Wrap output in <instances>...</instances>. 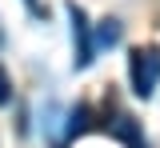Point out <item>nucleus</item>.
<instances>
[{"label": "nucleus", "mask_w": 160, "mask_h": 148, "mask_svg": "<svg viewBox=\"0 0 160 148\" xmlns=\"http://www.w3.org/2000/svg\"><path fill=\"white\" fill-rule=\"evenodd\" d=\"M128 76H132V92L140 100H152V92L160 84V48L156 44H144V48H132L128 56Z\"/></svg>", "instance_id": "1"}, {"label": "nucleus", "mask_w": 160, "mask_h": 148, "mask_svg": "<svg viewBox=\"0 0 160 148\" xmlns=\"http://www.w3.org/2000/svg\"><path fill=\"white\" fill-rule=\"evenodd\" d=\"M68 16H72V40H76V68H88L92 64V52H96V40H92V24L84 16V8L68 4Z\"/></svg>", "instance_id": "2"}, {"label": "nucleus", "mask_w": 160, "mask_h": 148, "mask_svg": "<svg viewBox=\"0 0 160 148\" xmlns=\"http://www.w3.org/2000/svg\"><path fill=\"white\" fill-rule=\"evenodd\" d=\"M88 128H92V108H88V104L72 108V124H68V136H80V132H88Z\"/></svg>", "instance_id": "3"}, {"label": "nucleus", "mask_w": 160, "mask_h": 148, "mask_svg": "<svg viewBox=\"0 0 160 148\" xmlns=\"http://www.w3.org/2000/svg\"><path fill=\"white\" fill-rule=\"evenodd\" d=\"M116 40H120V20L116 16L100 20V44H116Z\"/></svg>", "instance_id": "4"}, {"label": "nucleus", "mask_w": 160, "mask_h": 148, "mask_svg": "<svg viewBox=\"0 0 160 148\" xmlns=\"http://www.w3.org/2000/svg\"><path fill=\"white\" fill-rule=\"evenodd\" d=\"M12 100V84H8V72L0 68V104H8Z\"/></svg>", "instance_id": "5"}]
</instances>
